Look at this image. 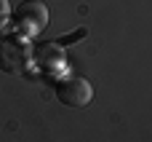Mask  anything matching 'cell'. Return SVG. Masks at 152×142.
Segmentation results:
<instances>
[{"instance_id":"4","label":"cell","mask_w":152,"mask_h":142,"mask_svg":"<svg viewBox=\"0 0 152 142\" xmlns=\"http://www.w3.org/2000/svg\"><path fill=\"white\" fill-rule=\"evenodd\" d=\"M86 27H80V30H75L72 35H64V38H59V40H53V43H59V46H72L75 40H80V38H86Z\"/></svg>"},{"instance_id":"5","label":"cell","mask_w":152,"mask_h":142,"mask_svg":"<svg viewBox=\"0 0 152 142\" xmlns=\"http://www.w3.org/2000/svg\"><path fill=\"white\" fill-rule=\"evenodd\" d=\"M8 16H11V5H8V0H0V30L8 21Z\"/></svg>"},{"instance_id":"1","label":"cell","mask_w":152,"mask_h":142,"mask_svg":"<svg viewBox=\"0 0 152 142\" xmlns=\"http://www.w3.org/2000/svg\"><path fill=\"white\" fill-rule=\"evenodd\" d=\"M29 62H32V51L27 43H21V40L0 43V70L11 72V75H24L29 70Z\"/></svg>"},{"instance_id":"3","label":"cell","mask_w":152,"mask_h":142,"mask_svg":"<svg viewBox=\"0 0 152 142\" xmlns=\"http://www.w3.org/2000/svg\"><path fill=\"white\" fill-rule=\"evenodd\" d=\"M16 19L24 24H32L35 30L37 27H43V24H48V8L40 3V0H27V3H21L19 8H16Z\"/></svg>"},{"instance_id":"2","label":"cell","mask_w":152,"mask_h":142,"mask_svg":"<svg viewBox=\"0 0 152 142\" xmlns=\"http://www.w3.org/2000/svg\"><path fill=\"white\" fill-rule=\"evenodd\" d=\"M56 99L67 107H88L94 99V86L86 78H67L56 86Z\"/></svg>"}]
</instances>
